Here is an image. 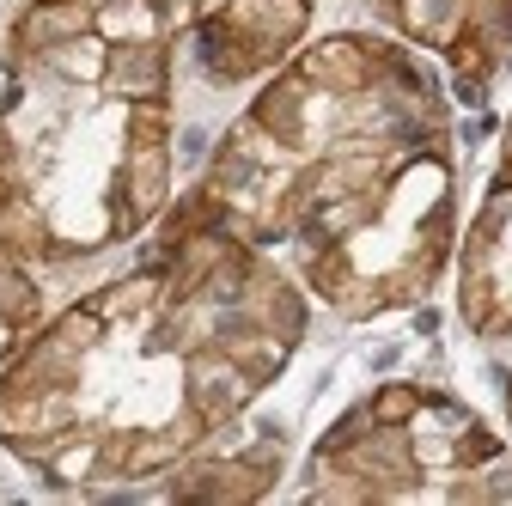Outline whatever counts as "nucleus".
<instances>
[{
  "instance_id": "obj_1",
  "label": "nucleus",
  "mask_w": 512,
  "mask_h": 506,
  "mask_svg": "<svg viewBox=\"0 0 512 506\" xmlns=\"http://www.w3.org/2000/svg\"><path fill=\"white\" fill-rule=\"evenodd\" d=\"M104 86L122 92L128 104L165 98V49L159 43H116L110 61H104Z\"/></svg>"
},
{
  "instance_id": "obj_3",
  "label": "nucleus",
  "mask_w": 512,
  "mask_h": 506,
  "mask_svg": "<svg viewBox=\"0 0 512 506\" xmlns=\"http://www.w3.org/2000/svg\"><path fill=\"white\" fill-rule=\"evenodd\" d=\"M37 311H43V299H37V281L25 275V257L0 250V324L25 330V324H37Z\"/></svg>"
},
{
  "instance_id": "obj_4",
  "label": "nucleus",
  "mask_w": 512,
  "mask_h": 506,
  "mask_svg": "<svg viewBox=\"0 0 512 506\" xmlns=\"http://www.w3.org/2000/svg\"><path fill=\"white\" fill-rule=\"evenodd\" d=\"M366 409H372L378 427H409V421L421 415V391H415V385H384Z\"/></svg>"
},
{
  "instance_id": "obj_2",
  "label": "nucleus",
  "mask_w": 512,
  "mask_h": 506,
  "mask_svg": "<svg viewBox=\"0 0 512 506\" xmlns=\"http://www.w3.org/2000/svg\"><path fill=\"white\" fill-rule=\"evenodd\" d=\"M464 13H470V0H397V25L409 37L433 43V49H445V43L458 37Z\"/></svg>"
}]
</instances>
